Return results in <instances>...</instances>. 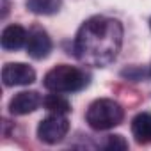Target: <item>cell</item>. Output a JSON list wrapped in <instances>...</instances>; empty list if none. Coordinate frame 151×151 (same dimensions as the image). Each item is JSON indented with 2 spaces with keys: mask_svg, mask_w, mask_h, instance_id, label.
<instances>
[{
  "mask_svg": "<svg viewBox=\"0 0 151 151\" xmlns=\"http://www.w3.org/2000/svg\"><path fill=\"white\" fill-rule=\"evenodd\" d=\"M123 29L117 20L94 16L84 22L77 34L75 52L82 62L105 66L112 62L121 48Z\"/></svg>",
  "mask_w": 151,
  "mask_h": 151,
  "instance_id": "cell-1",
  "label": "cell"
},
{
  "mask_svg": "<svg viewBox=\"0 0 151 151\" xmlns=\"http://www.w3.org/2000/svg\"><path fill=\"white\" fill-rule=\"evenodd\" d=\"M45 87L52 93H75L80 91L89 84V77L78 68L68 66V64H59L53 66L43 80Z\"/></svg>",
  "mask_w": 151,
  "mask_h": 151,
  "instance_id": "cell-2",
  "label": "cell"
},
{
  "mask_svg": "<svg viewBox=\"0 0 151 151\" xmlns=\"http://www.w3.org/2000/svg\"><path fill=\"white\" fill-rule=\"evenodd\" d=\"M124 117V110L123 107L109 98H100L96 101H93L87 109L86 114V121L93 130H110L117 124H121Z\"/></svg>",
  "mask_w": 151,
  "mask_h": 151,
  "instance_id": "cell-3",
  "label": "cell"
},
{
  "mask_svg": "<svg viewBox=\"0 0 151 151\" xmlns=\"http://www.w3.org/2000/svg\"><path fill=\"white\" fill-rule=\"evenodd\" d=\"M68 132H69V121L62 114H52V116L45 117L37 126V137H39V140H43L46 144L60 142Z\"/></svg>",
  "mask_w": 151,
  "mask_h": 151,
  "instance_id": "cell-4",
  "label": "cell"
},
{
  "mask_svg": "<svg viewBox=\"0 0 151 151\" xmlns=\"http://www.w3.org/2000/svg\"><path fill=\"white\" fill-rule=\"evenodd\" d=\"M36 80V71L23 62H9L2 68V82L6 87L29 86Z\"/></svg>",
  "mask_w": 151,
  "mask_h": 151,
  "instance_id": "cell-5",
  "label": "cell"
},
{
  "mask_svg": "<svg viewBox=\"0 0 151 151\" xmlns=\"http://www.w3.org/2000/svg\"><path fill=\"white\" fill-rule=\"evenodd\" d=\"M52 52V39L48 37V34L43 29H32L29 37H27V53L36 59H46Z\"/></svg>",
  "mask_w": 151,
  "mask_h": 151,
  "instance_id": "cell-6",
  "label": "cell"
},
{
  "mask_svg": "<svg viewBox=\"0 0 151 151\" xmlns=\"http://www.w3.org/2000/svg\"><path fill=\"white\" fill-rule=\"evenodd\" d=\"M41 103L43 100L36 91H23V93H18L9 101V112L13 116H25V114L37 110Z\"/></svg>",
  "mask_w": 151,
  "mask_h": 151,
  "instance_id": "cell-7",
  "label": "cell"
},
{
  "mask_svg": "<svg viewBox=\"0 0 151 151\" xmlns=\"http://www.w3.org/2000/svg\"><path fill=\"white\" fill-rule=\"evenodd\" d=\"M27 41V30L22 25H7L2 32L0 43L4 50H20Z\"/></svg>",
  "mask_w": 151,
  "mask_h": 151,
  "instance_id": "cell-8",
  "label": "cell"
},
{
  "mask_svg": "<svg viewBox=\"0 0 151 151\" xmlns=\"http://www.w3.org/2000/svg\"><path fill=\"white\" fill-rule=\"evenodd\" d=\"M132 133L139 144H149L151 142V114L140 112L132 121Z\"/></svg>",
  "mask_w": 151,
  "mask_h": 151,
  "instance_id": "cell-9",
  "label": "cell"
},
{
  "mask_svg": "<svg viewBox=\"0 0 151 151\" xmlns=\"http://www.w3.org/2000/svg\"><path fill=\"white\" fill-rule=\"evenodd\" d=\"M60 6V0H27V9L34 14H55Z\"/></svg>",
  "mask_w": 151,
  "mask_h": 151,
  "instance_id": "cell-10",
  "label": "cell"
},
{
  "mask_svg": "<svg viewBox=\"0 0 151 151\" xmlns=\"http://www.w3.org/2000/svg\"><path fill=\"white\" fill-rule=\"evenodd\" d=\"M43 105L48 112L52 114H62L66 116L69 110H71V105L66 98L60 96V93H53V94H48L45 100H43Z\"/></svg>",
  "mask_w": 151,
  "mask_h": 151,
  "instance_id": "cell-11",
  "label": "cell"
},
{
  "mask_svg": "<svg viewBox=\"0 0 151 151\" xmlns=\"http://www.w3.org/2000/svg\"><path fill=\"white\" fill-rule=\"evenodd\" d=\"M126 147H128V142L124 140L123 135H110L105 144V149H110V151H124Z\"/></svg>",
  "mask_w": 151,
  "mask_h": 151,
  "instance_id": "cell-12",
  "label": "cell"
},
{
  "mask_svg": "<svg viewBox=\"0 0 151 151\" xmlns=\"http://www.w3.org/2000/svg\"><path fill=\"white\" fill-rule=\"evenodd\" d=\"M149 27H151V20H149Z\"/></svg>",
  "mask_w": 151,
  "mask_h": 151,
  "instance_id": "cell-13",
  "label": "cell"
}]
</instances>
